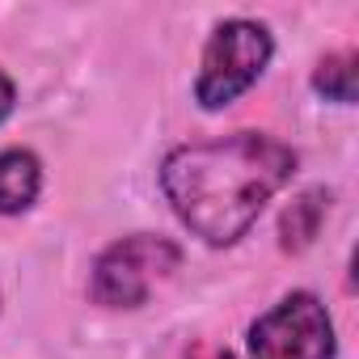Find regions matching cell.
I'll use <instances>...</instances> for the list:
<instances>
[{
	"instance_id": "obj_6",
	"label": "cell",
	"mask_w": 359,
	"mask_h": 359,
	"mask_svg": "<svg viewBox=\"0 0 359 359\" xmlns=\"http://www.w3.org/2000/svg\"><path fill=\"white\" fill-rule=\"evenodd\" d=\"M325 212H330V191H325V187H313V191L296 195V199H292V208L279 216V245H283L287 254L309 250V245H313V237L321 233Z\"/></svg>"
},
{
	"instance_id": "obj_4",
	"label": "cell",
	"mask_w": 359,
	"mask_h": 359,
	"mask_svg": "<svg viewBox=\"0 0 359 359\" xmlns=\"http://www.w3.org/2000/svg\"><path fill=\"white\" fill-rule=\"evenodd\" d=\"M254 359H334V321L313 292L283 296L250 325Z\"/></svg>"
},
{
	"instance_id": "obj_5",
	"label": "cell",
	"mask_w": 359,
	"mask_h": 359,
	"mask_svg": "<svg viewBox=\"0 0 359 359\" xmlns=\"http://www.w3.org/2000/svg\"><path fill=\"white\" fill-rule=\"evenodd\" d=\"M43 165L30 148H5L0 152V216H18L39 199Z\"/></svg>"
},
{
	"instance_id": "obj_1",
	"label": "cell",
	"mask_w": 359,
	"mask_h": 359,
	"mask_svg": "<svg viewBox=\"0 0 359 359\" xmlns=\"http://www.w3.org/2000/svg\"><path fill=\"white\" fill-rule=\"evenodd\" d=\"M296 173V152L262 131H233L173 148L161 165V191L195 237L233 245Z\"/></svg>"
},
{
	"instance_id": "obj_2",
	"label": "cell",
	"mask_w": 359,
	"mask_h": 359,
	"mask_svg": "<svg viewBox=\"0 0 359 359\" xmlns=\"http://www.w3.org/2000/svg\"><path fill=\"white\" fill-rule=\"evenodd\" d=\"M275 55V43H271V30L250 22V18H233V22H220L208 51H203V68H199V81H195V97L203 110H220L229 102H237L271 64Z\"/></svg>"
},
{
	"instance_id": "obj_9",
	"label": "cell",
	"mask_w": 359,
	"mask_h": 359,
	"mask_svg": "<svg viewBox=\"0 0 359 359\" xmlns=\"http://www.w3.org/2000/svg\"><path fill=\"white\" fill-rule=\"evenodd\" d=\"M195 359H233L229 351H195Z\"/></svg>"
},
{
	"instance_id": "obj_3",
	"label": "cell",
	"mask_w": 359,
	"mask_h": 359,
	"mask_svg": "<svg viewBox=\"0 0 359 359\" xmlns=\"http://www.w3.org/2000/svg\"><path fill=\"white\" fill-rule=\"evenodd\" d=\"M177 262H182V250H177L169 237L156 233H131L123 241H114L97 262H93V300L110 304V309H135L144 304L156 283H165Z\"/></svg>"
},
{
	"instance_id": "obj_7",
	"label": "cell",
	"mask_w": 359,
	"mask_h": 359,
	"mask_svg": "<svg viewBox=\"0 0 359 359\" xmlns=\"http://www.w3.org/2000/svg\"><path fill=\"white\" fill-rule=\"evenodd\" d=\"M355 76H359V55L355 51H338V55H325L313 72V89L325 93L330 102H355Z\"/></svg>"
},
{
	"instance_id": "obj_8",
	"label": "cell",
	"mask_w": 359,
	"mask_h": 359,
	"mask_svg": "<svg viewBox=\"0 0 359 359\" xmlns=\"http://www.w3.org/2000/svg\"><path fill=\"white\" fill-rule=\"evenodd\" d=\"M13 106H18V89H13V81L5 72H0V123L13 114Z\"/></svg>"
}]
</instances>
